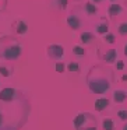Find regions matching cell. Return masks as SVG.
Masks as SVG:
<instances>
[{"label": "cell", "instance_id": "30bf717a", "mask_svg": "<svg viewBox=\"0 0 127 130\" xmlns=\"http://www.w3.org/2000/svg\"><path fill=\"white\" fill-rule=\"evenodd\" d=\"M96 39V35L94 32H89V31H85V32H81L80 34V42L85 46H89L95 42Z\"/></svg>", "mask_w": 127, "mask_h": 130}, {"label": "cell", "instance_id": "8992f818", "mask_svg": "<svg viewBox=\"0 0 127 130\" xmlns=\"http://www.w3.org/2000/svg\"><path fill=\"white\" fill-rule=\"evenodd\" d=\"M46 56L50 60H60L64 56V46L57 45V43H50L46 46Z\"/></svg>", "mask_w": 127, "mask_h": 130}, {"label": "cell", "instance_id": "277c9868", "mask_svg": "<svg viewBox=\"0 0 127 130\" xmlns=\"http://www.w3.org/2000/svg\"><path fill=\"white\" fill-rule=\"evenodd\" d=\"M73 126L76 130H98L99 120L91 112H80L73 119Z\"/></svg>", "mask_w": 127, "mask_h": 130}, {"label": "cell", "instance_id": "603a6c76", "mask_svg": "<svg viewBox=\"0 0 127 130\" xmlns=\"http://www.w3.org/2000/svg\"><path fill=\"white\" fill-rule=\"evenodd\" d=\"M55 2V4H56V7L59 10H66L67 9V4H68V0H53Z\"/></svg>", "mask_w": 127, "mask_h": 130}, {"label": "cell", "instance_id": "9c48e42d", "mask_svg": "<svg viewBox=\"0 0 127 130\" xmlns=\"http://www.w3.org/2000/svg\"><path fill=\"white\" fill-rule=\"evenodd\" d=\"M109 29H110V27H109V21H107L106 17H102L101 20H99V23L95 25L96 34L102 35V37H103L105 34H107V32H109Z\"/></svg>", "mask_w": 127, "mask_h": 130}, {"label": "cell", "instance_id": "484cf974", "mask_svg": "<svg viewBox=\"0 0 127 130\" xmlns=\"http://www.w3.org/2000/svg\"><path fill=\"white\" fill-rule=\"evenodd\" d=\"M103 0H91V3L92 4H99V3H102Z\"/></svg>", "mask_w": 127, "mask_h": 130}, {"label": "cell", "instance_id": "3957f363", "mask_svg": "<svg viewBox=\"0 0 127 130\" xmlns=\"http://www.w3.org/2000/svg\"><path fill=\"white\" fill-rule=\"evenodd\" d=\"M23 51V42L15 35H2L0 37V60L14 62L21 57Z\"/></svg>", "mask_w": 127, "mask_h": 130}, {"label": "cell", "instance_id": "4dcf8cb0", "mask_svg": "<svg viewBox=\"0 0 127 130\" xmlns=\"http://www.w3.org/2000/svg\"><path fill=\"white\" fill-rule=\"evenodd\" d=\"M74 2H81V0H74Z\"/></svg>", "mask_w": 127, "mask_h": 130}, {"label": "cell", "instance_id": "7a4b0ae2", "mask_svg": "<svg viewBox=\"0 0 127 130\" xmlns=\"http://www.w3.org/2000/svg\"><path fill=\"white\" fill-rule=\"evenodd\" d=\"M115 83V73L105 64H94L88 69L85 76V84L92 94H106Z\"/></svg>", "mask_w": 127, "mask_h": 130}, {"label": "cell", "instance_id": "44dd1931", "mask_svg": "<svg viewBox=\"0 0 127 130\" xmlns=\"http://www.w3.org/2000/svg\"><path fill=\"white\" fill-rule=\"evenodd\" d=\"M116 116H117L119 120H121V122L126 123L127 122V109H119L117 112H116Z\"/></svg>", "mask_w": 127, "mask_h": 130}, {"label": "cell", "instance_id": "f546056e", "mask_svg": "<svg viewBox=\"0 0 127 130\" xmlns=\"http://www.w3.org/2000/svg\"><path fill=\"white\" fill-rule=\"evenodd\" d=\"M109 2H110V3H115V2H116V0H109Z\"/></svg>", "mask_w": 127, "mask_h": 130}, {"label": "cell", "instance_id": "7402d4cb", "mask_svg": "<svg viewBox=\"0 0 127 130\" xmlns=\"http://www.w3.org/2000/svg\"><path fill=\"white\" fill-rule=\"evenodd\" d=\"M117 32L121 37H127V23H120L117 25Z\"/></svg>", "mask_w": 127, "mask_h": 130}, {"label": "cell", "instance_id": "2e32d148", "mask_svg": "<svg viewBox=\"0 0 127 130\" xmlns=\"http://www.w3.org/2000/svg\"><path fill=\"white\" fill-rule=\"evenodd\" d=\"M66 70H67L68 73H71V74H80L81 66H80V63L77 62V60H73V62H70L67 66H66Z\"/></svg>", "mask_w": 127, "mask_h": 130}, {"label": "cell", "instance_id": "7c38bea8", "mask_svg": "<svg viewBox=\"0 0 127 130\" xmlns=\"http://www.w3.org/2000/svg\"><path fill=\"white\" fill-rule=\"evenodd\" d=\"M110 105V101L109 98H98L95 99V102H94V108H95L96 112H103V110H106L107 108H109Z\"/></svg>", "mask_w": 127, "mask_h": 130}, {"label": "cell", "instance_id": "ffe728a7", "mask_svg": "<svg viewBox=\"0 0 127 130\" xmlns=\"http://www.w3.org/2000/svg\"><path fill=\"white\" fill-rule=\"evenodd\" d=\"M55 70L57 71L59 74H63L66 71V64L64 62H62V60H57L56 63H55Z\"/></svg>", "mask_w": 127, "mask_h": 130}, {"label": "cell", "instance_id": "e0dca14e", "mask_svg": "<svg viewBox=\"0 0 127 130\" xmlns=\"http://www.w3.org/2000/svg\"><path fill=\"white\" fill-rule=\"evenodd\" d=\"M73 55L76 57H78V59L85 57L87 56V49H85L84 46H81V45H74L73 46Z\"/></svg>", "mask_w": 127, "mask_h": 130}, {"label": "cell", "instance_id": "9a60e30c", "mask_svg": "<svg viewBox=\"0 0 127 130\" xmlns=\"http://www.w3.org/2000/svg\"><path fill=\"white\" fill-rule=\"evenodd\" d=\"M84 11H85V14L88 15V17H92V15H95V14H98V7L95 6V4H92L91 2H87V3L84 4Z\"/></svg>", "mask_w": 127, "mask_h": 130}, {"label": "cell", "instance_id": "4fadbf2b", "mask_svg": "<svg viewBox=\"0 0 127 130\" xmlns=\"http://www.w3.org/2000/svg\"><path fill=\"white\" fill-rule=\"evenodd\" d=\"M112 98L115 104H123L127 101V91L126 90H115L112 94Z\"/></svg>", "mask_w": 127, "mask_h": 130}, {"label": "cell", "instance_id": "83f0119b", "mask_svg": "<svg viewBox=\"0 0 127 130\" xmlns=\"http://www.w3.org/2000/svg\"><path fill=\"white\" fill-rule=\"evenodd\" d=\"M121 81H127V74H124V76H121Z\"/></svg>", "mask_w": 127, "mask_h": 130}, {"label": "cell", "instance_id": "5bb4252c", "mask_svg": "<svg viewBox=\"0 0 127 130\" xmlns=\"http://www.w3.org/2000/svg\"><path fill=\"white\" fill-rule=\"evenodd\" d=\"M14 74V67L11 64H0V76L2 77H11Z\"/></svg>", "mask_w": 127, "mask_h": 130}, {"label": "cell", "instance_id": "cb8c5ba5", "mask_svg": "<svg viewBox=\"0 0 127 130\" xmlns=\"http://www.w3.org/2000/svg\"><path fill=\"white\" fill-rule=\"evenodd\" d=\"M115 67H116V70H119V71H121L124 69V62L123 60H116V63H115Z\"/></svg>", "mask_w": 127, "mask_h": 130}, {"label": "cell", "instance_id": "d4e9b609", "mask_svg": "<svg viewBox=\"0 0 127 130\" xmlns=\"http://www.w3.org/2000/svg\"><path fill=\"white\" fill-rule=\"evenodd\" d=\"M9 6V0H0V13Z\"/></svg>", "mask_w": 127, "mask_h": 130}, {"label": "cell", "instance_id": "5b68a950", "mask_svg": "<svg viewBox=\"0 0 127 130\" xmlns=\"http://www.w3.org/2000/svg\"><path fill=\"white\" fill-rule=\"evenodd\" d=\"M98 57L105 63V64H115L117 60V51L115 48L103 49L99 46L98 48Z\"/></svg>", "mask_w": 127, "mask_h": 130}, {"label": "cell", "instance_id": "6da1fadb", "mask_svg": "<svg viewBox=\"0 0 127 130\" xmlns=\"http://www.w3.org/2000/svg\"><path fill=\"white\" fill-rule=\"evenodd\" d=\"M32 110L31 95L20 88L0 91V130H21Z\"/></svg>", "mask_w": 127, "mask_h": 130}, {"label": "cell", "instance_id": "4316f807", "mask_svg": "<svg viewBox=\"0 0 127 130\" xmlns=\"http://www.w3.org/2000/svg\"><path fill=\"white\" fill-rule=\"evenodd\" d=\"M123 53H124V56L127 57V43L124 45V48H123Z\"/></svg>", "mask_w": 127, "mask_h": 130}, {"label": "cell", "instance_id": "d6986e66", "mask_svg": "<svg viewBox=\"0 0 127 130\" xmlns=\"http://www.w3.org/2000/svg\"><path fill=\"white\" fill-rule=\"evenodd\" d=\"M103 42L106 45H115L116 43V35L112 34V32H107V34L103 35Z\"/></svg>", "mask_w": 127, "mask_h": 130}, {"label": "cell", "instance_id": "8fae6325", "mask_svg": "<svg viewBox=\"0 0 127 130\" xmlns=\"http://www.w3.org/2000/svg\"><path fill=\"white\" fill-rule=\"evenodd\" d=\"M124 11L123 6L121 4H116V3H112L109 7H107V15H109L110 20H115L117 15H120L121 13Z\"/></svg>", "mask_w": 127, "mask_h": 130}, {"label": "cell", "instance_id": "52a82bcc", "mask_svg": "<svg viewBox=\"0 0 127 130\" xmlns=\"http://www.w3.org/2000/svg\"><path fill=\"white\" fill-rule=\"evenodd\" d=\"M11 29L15 34V37H21V35H25L28 32L29 25L24 20H14L11 23Z\"/></svg>", "mask_w": 127, "mask_h": 130}, {"label": "cell", "instance_id": "f1b7e54d", "mask_svg": "<svg viewBox=\"0 0 127 130\" xmlns=\"http://www.w3.org/2000/svg\"><path fill=\"white\" fill-rule=\"evenodd\" d=\"M121 130H127V122L123 124V127H121Z\"/></svg>", "mask_w": 127, "mask_h": 130}, {"label": "cell", "instance_id": "ac0fdd59", "mask_svg": "<svg viewBox=\"0 0 127 130\" xmlns=\"http://www.w3.org/2000/svg\"><path fill=\"white\" fill-rule=\"evenodd\" d=\"M102 130H115V122L110 118H105L102 120Z\"/></svg>", "mask_w": 127, "mask_h": 130}, {"label": "cell", "instance_id": "ba28073f", "mask_svg": "<svg viewBox=\"0 0 127 130\" xmlns=\"http://www.w3.org/2000/svg\"><path fill=\"white\" fill-rule=\"evenodd\" d=\"M66 23H67V25L70 27V29H73V31L80 29V28H81V25H82V20L80 18V15L77 14L74 10L67 15V18H66Z\"/></svg>", "mask_w": 127, "mask_h": 130}]
</instances>
